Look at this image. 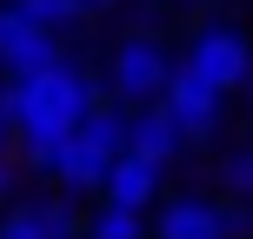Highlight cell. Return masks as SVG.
Segmentation results:
<instances>
[{"label": "cell", "mask_w": 253, "mask_h": 239, "mask_svg": "<svg viewBox=\"0 0 253 239\" xmlns=\"http://www.w3.org/2000/svg\"><path fill=\"white\" fill-rule=\"evenodd\" d=\"M0 100L13 106L20 133H60V139H67L93 106H100V87H93L80 67L53 60V67H40V73H7Z\"/></svg>", "instance_id": "1"}, {"label": "cell", "mask_w": 253, "mask_h": 239, "mask_svg": "<svg viewBox=\"0 0 253 239\" xmlns=\"http://www.w3.org/2000/svg\"><path fill=\"white\" fill-rule=\"evenodd\" d=\"M126 126H133V113H114V106H93L87 120L74 126V139H67V153H60V186H100L107 179V166L126 153Z\"/></svg>", "instance_id": "2"}, {"label": "cell", "mask_w": 253, "mask_h": 239, "mask_svg": "<svg viewBox=\"0 0 253 239\" xmlns=\"http://www.w3.org/2000/svg\"><path fill=\"white\" fill-rule=\"evenodd\" d=\"M167 80H173L167 47H160V40H147V34H126L120 53H114V93H120L126 106H160Z\"/></svg>", "instance_id": "3"}, {"label": "cell", "mask_w": 253, "mask_h": 239, "mask_svg": "<svg viewBox=\"0 0 253 239\" xmlns=\"http://www.w3.org/2000/svg\"><path fill=\"white\" fill-rule=\"evenodd\" d=\"M187 67L207 87H220V93H233V87L253 80V53H247V40L233 34V27H200L193 47H187Z\"/></svg>", "instance_id": "4"}, {"label": "cell", "mask_w": 253, "mask_h": 239, "mask_svg": "<svg viewBox=\"0 0 253 239\" xmlns=\"http://www.w3.org/2000/svg\"><path fill=\"white\" fill-rule=\"evenodd\" d=\"M247 226H253L247 206H213V200H200V193H187V200H173L160 213V239H233Z\"/></svg>", "instance_id": "5"}, {"label": "cell", "mask_w": 253, "mask_h": 239, "mask_svg": "<svg viewBox=\"0 0 253 239\" xmlns=\"http://www.w3.org/2000/svg\"><path fill=\"white\" fill-rule=\"evenodd\" d=\"M60 60V40H53V27L27 20L20 7H0V67L7 73H40V67Z\"/></svg>", "instance_id": "6"}, {"label": "cell", "mask_w": 253, "mask_h": 239, "mask_svg": "<svg viewBox=\"0 0 253 239\" xmlns=\"http://www.w3.org/2000/svg\"><path fill=\"white\" fill-rule=\"evenodd\" d=\"M160 106L173 113V126H180L187 139H207V133L220 126V87H207L193 67H173V80H167Z\"/></svg>", "instance_id": "7"}, {"label": "cell", "mask_w": 253, "mask_h": 239, "mask_svg": "<svg viewBox=\"0 0 253 239\" xmlns=\"http://www.w3.org/2000/svg\"><path fill=\"white\" fill-rule=\"evenodd\" d=\"M160 173H167L160 160H147V153H133V146H126L120 160L107 166L100 193H107V200H114V206H133V213H147V206L160 200Z\"/></svg>", "instance_id": "8"}, {"label": "cell", "mask_w": 253, "mask_h": 239, "mask_svg": "<svg viewBox=\"0 0 253 239\" xmlns=\"http://www.w3.org/2000/svg\"><path fill=\"white\" fill-rule=\"evenodd\" d=\"M126 146L167 166V160H173L180 146H187V133L173 126V113H167V106H140V113H133V126H126Z\"/></svg>", "instance_id": "9"}, {"label": "cell", "mask_w": 253, "mask_h": 239, "mask_svg": "<svg viewBox=\"0 0 253 239\" xmlns=\"http://www.w3.org/2000/svg\"><path fill=\"white\" fill-rule=\"evenodd\" d=\"M27 213L40 219V233H47V239H87V219H80L67 200H34Z\"/></svg>", "instance_id": "10"}, {"label": "cell", "mask_w": 253, "mask_h": 239, "mask_svg": "<svg viewBox=\"0 0 253 239\" xmlns=\"http://www.w3.org/2000/svg\"><path fill=\"white\" fill-rule=\"evenodd\" d=\"M13 7L27 13V20H40V27H53V34H60V27H74V20H87V0H13Z\"/></svg>", "instance_id": "11"}, {"label": "cell", "mask_w": 253, "mask_h": 239, "mask_svg": "<svg viewBox=\"0 0 253 239\" xmlns=\"http://www.w3.org/2000/svg\"><path fill=\"white\" fill-rule=\"evenodd\" d=\"M87 239H140V213H133V206L100 200V213L87 219Z\"/></svg>", "instance_id": "12"}, {"label": "cell", "mask_w": 253, "mask_h": 239, "mask_svg": "<svg viewBox=\"0 0 253 239\" xmlns=\"http://www.w3.org/2000/svg\"><path fill=\"white\" fill-rule=\"evenodd\" d=\"M220 173H227V186H233V200H253V146H233V153H227V166H220Z\"/></svg>", "instance_id": "13"}, {"label": "cell", "mask_w": 253, "mask_h": 239, "mask_svg": "<svg viewBox=\"0 0 253 239\" xmlns=\"http://www.w3.org/2000/svg\"><path fill=\"white\" fill-rule=\"evenodd\" d=\"M0 239H47V233H40V219L20 206V213H7V219H0Z\"/></svg>", "instance_id": "14"}, {"label": "cell", "mask_w": 253, "mask_h": 239, "mask_svg": "<svg viewBox=\"0 0 253 239\" xmlns=\"http://www.w3.org/2000/svg\"><path fill=\"white\" fill-rule=\"evenodd\" d=\"M87 7H120V0H87Z\"/></svg>", "instance_id": "15"}, {"label": "cell", "mask_w": 253, "mask_h": 239, "mask_svg": "<svg viewBox=\"0 0 253 239\" xmlns=\"http://www.w3.org/2000/svg\"><path fill=\"white\" fill-rule=\"evenodd\" d=\"M0 193H7V166H0Z\"/></svg>", "instance_id": "16"}, {"label": "cell", "mask_w": 253, "mask_h": 239, "mask_svg": "<svg viewBox=\"0 0 253 239\" xmlns=\"http://www.w3.org/2000/svg\"><path fill=\"white\" fill-rule=\"evenodd\" d=\"M153 7H160V0H153Z\"/></svg>", "instance_id": "17"}, {"label": "cell", "mask_w": 253, "mask_h": 239, "mask_svg": "<svg viewBox=\"0 0 253 239\" xmlns=\"http://www.w3.org/2000/svg\"><path fill=\"white\" fill-rule=\"evenodd\" d=\"M247 87H253V80H247Z\"/></svg>", "instance_id": "18"}]
</instances>
